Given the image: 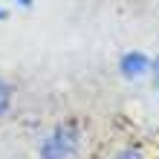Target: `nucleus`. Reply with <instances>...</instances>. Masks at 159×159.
<instances>
[{
  "instance_id": "5",
  "label": "nucleus",
  "mask_w": 159,
  "mask_h": 159,
  "mask_svg": "<svg viewBox=\"0 0 159 159\" xmlns=\"http://www.w3.org/2000/svg\"><path fill=\"white\" fill-rule=\"evenodd\" d=\"M151 81H153V90H156V98H159V55L151 64Z\"/></svg>"
},
{
  "instance_id": "1",
  "label": "nucleus",
  "mask_w": 159,
  "mask_h": 159,
  "mask_svg": "<svg viewBox=\"0 0 159 159\" xmlns=\"http://www.w3.org/2000/svg\"><path fill=\"white\" fill-rule=\"evenodd\" d=\"M84 148V127L75 119H61L38 139V159H75Z\"/></svg>"
},
{
  "instance_id": "6",
  "label": "nucleus",
  "mask_w": 159,
  "mask_h": 159,
  "mask_svg": "<svg viewBox=\"0 0 159 159\" xmlns=\"http://www.w3.org/2000/svg\"><path fill=\"white\" fill-rule=\"evenodd\" d=\"M9 15H12V3L9 0H0V23L9 20Z\"/></svg>"
},
{
  "instance_id": "2",
  "label": "nucleus",
  "mask_w": 159,
  "mask_h": 159,
  "mask_svg": "<svg viewBox=\"0 0 159 159\" xmlns=\"http://www.w3.org/2000/svg\"><path fill=\"white\" fill-rule=\"evenodd\" d=\"M151 64H153V58L145 49H127V52L119 55L116 70H119V75L125 78L127 84H133V81L151 78Z\"/></svg>"
},
{
  "instance_id": "7",
  "label": "nucleus",
  "mask_w": 159,
  "mask_h": 159,
  "mask_svg": "<svg viewBox=\"0 0 159 159\" xmlns=\"http://www.w3.org/2000/svg\"><path fill=\"white\" fill-rule=\"evenodd\" d=\"M12 6H17V9H32L35 6V0H9Z\"/></svg>"
},
{
  "instance_id": "3",
  "label": "nucleus",
  "mask_w": 159,
  "mask_h": 159,
  "mask_svg": "<svg viewBox=\"0 0 159 159\" xmlns=\"http://www.w3.org/2000/svg\"><path fill=\"white\" fill-rule=\"evenodd\" d=\"M15 107V84L0 75V119H6Z\"/></svg>"
},
{
  "instance_id": "4",
  "label": "nucleus",
  "mask_w": 159,
  "mask_h": 159,
  "mask_svg": "<svg viewBox=\"0 0 159 159\" xmlns=\"http://www.w3.org/2000/svg\"><path fill=\"white\" fill-rule=\"evenodd\" d=\"M110 159H151L142 148H136V145H125V148H119V151L110 153Z\"/></svg>"
}]
</instances>
